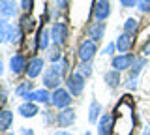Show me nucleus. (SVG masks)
<instances>
[{"label": "nucleus", "mask_w": 150, "mask_h": 135, "mask_svg": "<svg viewBox=\"0 0 150 135\" xmlns=\"http://www.w3.org/2000/svg\"><path fill=\"white\" fill-rule=\"evenodd\" d=\"M32 90H36V86H34V81L26 79V81H21V83H19V85L15 86V96H17V98H21L23 101H26Z\"/></svg>", "instance_id": "nucleus-21"}, {"label": "nucleus", "mask_w": 150, "mask_h": 135, "mask_svg": "<svg viewBox=\"0 0 150 135\" xmlns=\"http://www.w3.org/2000/svg\"><path fill=\"white\" fill-rule=\"evenodd\" d=\"M34 2L36 0H19V8H21L23 13H32V10H34Z\"/></svg>", "instance_id": "nucleus-31"}, {"label": "nucleus", "mask_w": 150, "mask_h": 135, "mask_svg": "<svg viewBox=\"0 0 150 135\" xmlns=\"http://www.w3.org/2000/svg\"><path fill=\"white\" fill-rule=\"evenodd\" d=\"M75 71L81 73L84 79H90L92 73H94V64H92V62H79L77 68H75Z\"/></svg>", "instance_id": "nucleus-28"}, {"label": "nucleus", "mask_w": 150, "mask_h": 135, "mask_svg": "<svg viewBox=\"0 0 150 135\" xmlns=\"http://www.w3.org/2000/svg\"><path fill=\"white\" fill-rule=\"evenodd\" d=\"M122 8H135L139 4V0H118Z\"/></svg>", "instance_id": "nucleus-37"}, {"label": "nucleus", "mask_w": 150, "mask_h": 135, "mask_svg": "<svg viewBox=\"0 0 150 135\" xmlns=\"http://www.w3.org/2000/svg\"><path fill=\"white\" fill-rule=\"evenodd\" d=\"M41 83H43V86L47 88V90H56V88H60L64 85V77L60 75V73H56L53 68H45L43 75H41Z\"/></svg>", "instance_id": "nucleus-7"}, {"label": "nucleus", "mask_w": 150, "mask_h": 135, "mask_svg": "<svg viewBox=\"0 0 150 135\" xmlns=\"http://www.w3.org/2000/svg\"><path fill=\"white\" fill-rule=\"evenodd\" d=\"M41 118H43L45 126H54L56 124V113L51 109V107H47V109L41 111Z\"/></svg>", "instance_id": "nucleus-29"}, {"label": "nucleus", "mask_w": 150, "mask_h": 135, "mask_svg": "<svg viewBox=\"0 0 150 135\" xmlns=\"http://www.w3.org/2000/svg\"><path fill=\"white\" fill-rule=\"evenodd\" d=\"M19 135H36L32 128H19Z\"/></svg>", "instance_id": "nucleus-39"}, {"label": "nucleus", "mask_w": 150, "mask_h": 135, "mask_svg": "<svg viewBox=\"0 0 150 135\" xmlns=\"http://www.w3.org/2000/svg\"><path fill=\"white\" fill-rule=\"evenodd\" d=\"M25 30L19 26V23H9V28H8V41L6 43L9 45H21L25 43L26 38H25Z\"/></svg>", "instance_id": "nucleus-14"}, {"label": "nucleus", "mask_w": 150, "mask_h": 135, "mask_svg": "<svg viewBox=\"0 0 150 135\" xmlns=\"http://www.w3.org/2000/svg\"><path fill=\"white\" fill-rule=\"evenodd\" d=\"M101 115H103V107H101L100 101L96 100V96H92L90 107H88V122H90V124H98V120H100Z\"/></svg>", "instance_id": "nucleus-20"}, {"label": "nucleus", "mask_w": 150, "mask_h": 135, "mask_svg": "<svg viewBox=\"0 0 150 135\" xmlns=\"http://www.w3.org/2000/svg\"><path fill=\"white\" fill-rule=\"evenodd\" d=\"M105 30H107V23L105 21H90L86 25V36L90 40H94L96 43H100V41L105 38Z\"/></svg>", "instance_id": "nucleus-9"}, {"label": "nucleus", "mask_w": 150, "mask_h": 135, "mask_svg": "<svg viewBox=\"0 0 150 135\" xmlns=\"http://www.w3.org/2000/svg\"><path fill=\"white\" fill-rule=\"evenodd\" d=\"M53 135H73V133L68 131V129H58V131H54Z\"/></svg>", "instance_id": "nucleus-40"}, {"label": "nucleus", "mask_w": 150, "mask_h": 135, "mask_svg": "<svg viewBox=\"0 0 150 135\" xmlns=\"http://www.w3.org/2000/svg\"><path fill=\"white\" fill-rule=\"evenodd\" d=\"M36 40H38V49L40 51H47L53 45V40H51V28H47L45 25H40V28L36 32Z\"/></svg>", "instance_id": "nucleus-17"}, {"label": "nucleus", "mask_w": 150, "mask_h": 135, "mask_svg": "<svg viewBox=\"0 0 150 135\" xmlns=\"http://www.w3.org/2000/svg\"><path fill=\"white\" fill-rule=\"evenodd\" d=\"M6 135H15V133H13V131H8V133H6Z\"/></svg>", "instance_id": "nucleus-43"}, {"label": "nucleus", "mask_w": 150, "mask_h": 135, "mask_svg": "<svg viewBox=\"0 0 150 135\" xmlns=\"http://www.w3.org/2000/svg\"><path fill=\"white\" fill-rule=\"evenodd\" d=\"M8 103V88L0 83V109H4Z\"/></svg>", "instance_id": "nucleus-34"}, {"label": "nucleus", "mask_w": 150, "mask_h": 135, "mask_svg": "<svg viewBox=\"0 0 150 135\" xmlns=\"http://www.w3.org/2000/svg\"><path fill=\"white\" fill-rule=\"evenodd\" d=\"M43 71H45V58L43 57H38V54H36V57L28 58V66H26V71H25L26 79L34 81L36 77L43 75Z\"/></svg>", "instance_id": "nucleus-6"}, {"label": "nucleus", "mask_w": 150, "mask_h": 135, "mask_svg": "<svg viewBox=\"0 0 150 135\" xmlns=\"http://www.w3.org/2000/svg\"><path fill=\"white\" fill-rule=\"evenodd\" d=\"M98 54V43L90 38H84L77 45V58L79 62H92Z\"/></svg>", "instance_id": "nucleus-2"}, {"label": "nucleus", "mask_w": 150, "mask_h": 135, "mask_svg": "<svg viewBox=\"0 0 150 135\" xmlns=\"http://www.w3.org/2000/svg\"><path fill=\"white\" fill-rule=\"evenodd\" d=\"M51 40H53V43L64 47V45L68 43V40H69L68 23H66V21H60V19L54 21L53 25H51Z\"/></svg>", "instance_id": "nucleus-3"}, {"label": "nucleus", "mask_w": 150, "mask_h": 135, "mask_svg": "<svg viewBox=\"0 0 150 135\" xmlns=\"http://www.w3.org/2000/svg\"><path fill=\"white\" fill-rule=\"evenodd\" d=\"M26 101H34V103H40V105H45V107H51V90H47L45 86L41 88H36V90L30 92Z\"/></svg>", "instance_id": "nucleus-16"}, {"label": "nucleus", "mask_w": 150, "mask_h": 135, "mask_svg": "<svg viewBox=\"0 0 150 135\" xmlns=\"http://www.w3.org/2000/svg\"><path fill=\"white\" fill-rule=\"evenodd\" d=\"M96 131L98 135H112V131H115V116L109 111H105L100 116V120L96 124Z\"/></svg>", "instance_id": "nucleus-10"}, {"label": "nucleus", "mask_w": 150, "mask_h": 135, "mask_svg": "<svg viewBox=\"0 0 150 135\" xmlns=\"http://www.w3.org/2000/svg\"><path fill=\"white\" fill-rule=\"evenodd\" d=\"M122 71H116V69H109V71L103 73V83L111 88V90H116L122 85Z\"/></svg>", "instance_id": "nucleus-19"}, {"label": "nucleus", "mask_w": 150, "mask_h": 135, "mask_svg": "<svg viewBox=\"0 0 150 135\" xmlns=\"http://www.w3.org/2000/svg\"><path fill=\"white\" fill-rule=\"evenodd\" d=\"M135 36L131 34H126V32H120V36L115 40L116 43V53H129L131 49L135 47Z\"/></svg>", "instance_id": "nucleus-15"}, {"label": "nucleus", "mask_w": 150, "mask_h": 135, "mask_svg": "<svg viewBox=\"0 0 150 135\" xmlns=\"http://www.w3.org/2000/svg\"><path fill=\"white\" fill-rule=\"evenodd\" d=\"M141 135H150V126H146V128L143 129V133H141Z\"/></svg>", "instance_id": "nucleus-42"}, {"label": "nucleus", "mask_w": 150, "mask_h": 135, "mask_svg": "<svg viewBox=\"0 0 150 135\" xmlns=\"http://www.w3.org/2000/svg\"><path fill=\"white\" fill-rule=\"evenodd\" d=\"M4 75V60H2V57H0V77Z\"/></svg>", "instance_id": "nucleus-41"}, {"label": "nucleus", "mask_w": 150, "mask_h": 135, "mask_svg": "<svg viewBox=\"0 0 150 135\" xmlns=\"http://www.w3.org/2000/svg\"><path fill=\"white\" fill-rule=\"evenodd\" d=\"M62 49H64V47H60V45L53 43L49 49L45 51V53H47V60H49L51 64H54V62H60V60L64 58V53H62Z\"/></svg>", "instance_id": "nucleus-26"}, {"label": "nucleus", "mask_w": 150, "mask_h": 135, "mask_svg": "<svg viewBox=\"0 0 150 135\" xmlns=\"http://www.w3.org/2000/svg\"><path fill=\"white\" fill-rule=\"evenodd\" d=\"M115 53H116V43H115V41H109V43L103 47L101 54H105V57H115Z\"/></svg>", "instance_id": "nucleus-33"}, {"label": "nucleus", "mask_w": 150, "mask_h": 135, "mask_svg": "<svg viewBox=\"0 0 150 135\" xmlns=\"http://www.w3.org/2000/svg\"><path fill=\"white\" fill-rule=\"evenodd\" d=\"M0 135H4V133H0Z\"/></svg>", "instance_id": "nucleus-45"}, {"label": "nucleus", "mask_w": 150, "mask_h": 135, "mask_svg": "<svg viewBox=\"0 0 150 135\" xmlns=\"http://www.w3.org/2000/svg\"><path fill=\"white\" fill-rule=\"evenodd\" d=\"M84 135H92V133H90V131H84Z\"/></svg>", "instance_id": "nucleus-44"}, {"label": "nucleus", "mask_w": 150, "mask_h": 135, "mask_svg": "<svg viewBox=\"0 0 150 135\" xmlns=\"http://www.w3.org/2000/svg\"><path fill=\"white\" fill-rule=\"evenodd\" d=\"M111 15V2L109 0H96L92 6V19L94 21H107Z\"/></svg>", "instance_id": "nucleus-11"}, {"label": "nucleus", "mask_w": 150, "mask_h": 135, "mask_svg": "<svg viewBox=\"0 0 150 135\" xmlns=\"http://www.w3.org/2000/svg\"><path fill=\"white\" fill-rule=\"evenodd\" d=\"M71 103H73V96L66 86H60V88H56V90L51 92V107H53V109L62 111V109L71 107Z\"/></svg>", "instance_id": "nucleus-1"}, {"label": "nucleus", "mask_w": 150, "mask_h": 135, "mask_svg": "<svg viewBox=\"0 0 150 135\" xmlns=\"http://www.w3.org/2000/svg\"><path fill=\"white\" fill-rule=\"evenodd\" d=\"M122 85L128 88V90H137V86H139V77H137V75H131V73H128V77L122 81Z\"/></svg>", "instance_id": "nucleus-30"}, {"label": "nucleus", "mask_w": 150, "mask_h": 135, "mask_svg": "<svg viewBox=\"0 0 150 135\" xmlns=\"http://www.w3.org/2000/svg\"><path fill=\"white\" fill-rule=\"evenodd\" d=\"M54 6L58 8L60 11H66V10H68V6H69V0H54Z\"/></svg>", "instance_id": "nucleus-36"}, {"label": "nucleus", "mask_w": 150, "mask_h": 135, "mask_svg": "<svg viewBox=\"0 0 150 135\" xmlns=\"http://www.w3.org/2000/svg\"><path fill=\"white\" fill-rule=\"evenodd\" d=\"M8 28H9V23L0 19V43L8 41Z\"/></svg>", "instance_id": "nucleus-32"}, {"label": "nucleus", "mask_w": 150, "mask_h": 135, "mask_svg": "<svg viewBox=\"0 0 150 135\" xmlns=\"http://www.w3.org/2000/svg\"><path fill=\"white\" fill-rule=\"evenodd\" d=\"M64 85H66V88H68L69 92H71V96H73V98H79V96H83L84 88H86V79H84L81 73L71 71L68 77H66Z\"/></svg>", "instance_id": "nucleus-4"}, {"label": "nucleus", "mask_w": 150, "mask_h": 135, "mask_svg": "<svg viewBox=\"0 0 150 135\" xmlns=\"http://www.w3.org/2000/svg\"><path fill=\"white\" fill-rule=\"evenodd\" d=\"M51 68H53L56 73H60V75L64 77V81H66V77L71 73V68H69V58H68V57H64L62 60H60V62L51 64Z\"/></svg>", "instance_id": "nucleus-25"}, {"label": "nucleus", "mask_w": 150, "mask_h": 135, "mask_svg": "<svg viewBox=\"0 0 150 135\" xmlns=\"http://www.w3.org/2000/svg\"><path fill=\"white\" fill-rule=\"evenodd\" d=\"M19 26L25 30V34H32L38 26V21L32 17V13H21L19 15Z\"/></svg>", "instance_id": "nucleus-22"}, {"label": "nucleus", "mask_w": 150, "mask_h": 135, "mask_svg": "<svg viewBox=\"0 0 150 135\" xmlns=\"http://www.w3.org/2000/svg\"><path fill=\"white\" fill-rule=\"evenodd\" d=\"M141 28V21L137 17H128L126 23L122 25V32H126V34H131V36H137V32Z\"/></svg>", "instance_id": "nucleus-24"}, {"label": "nucleus", "mask_w": 150, "mask_h": 135, "mask_svg": "<svg viewBox=\"0 0 150 135\" xmlns=\"http://www.w3.org/2000/svg\"><path fill=\"white\" fill-rule=\"evenodd\" d=\"M19 10L21 8L15 4V0H0V19L9 21L19 17Z\"/></svg>", "instance_id": "nucleus-13"}, {"label": "nucleus", "mask_w": 150, "mask_h": 135, "mask_svg": "<svg viewBox=\"0 0 150 135\" xmlns=\"http://www.w3.org/2000/svg\"><path fill=\"white\" fill-rule=\"evenodd\" d=\"M135 58H137L135 53H118L115 57H111V68L116 69V71H129Z\"/></svg>", "instance_id": "nucleus-5"}, {"label": "nucleus", "mask_w": 150, "mask_h": 135, "mask_svg": "<svg viewBox=\"0 0 150 135\" xmlns=\"http://www.w3.org/2000/svg\"><path fill=\"white\" fill-rule=\"evenodd\" d=\"M13 126V111L9 109H0V133H8Z\"/></svg>", "instance_id": "nucleus-23"}, {"label": "nucleus", "mask_w": 150, "mask_h": 135, "mask_svg": "<svg viewBox=\"0 0 150 135\" xmlns=\"http://www.w3.org/2000/svg\"><path fill=\"white\" fill-rule=\"evenodd\" d=\"M26 66H28V57L25 53H15V54H11L9 57V64H8V68H9V71L13 73V75H23V73L26 71Z\"/></svg>", "instance_id": "nucleus-8"}, {"label": "nucleus", "mask_w": 150, "mask_h": 135, "mask_svg": "<svg viewBox=\"0 0 150 135\" xmlns=\"http://www.w3.org/2000/svg\"><path fill=\"white\" fill-rule=\"evenodd\" d=\"M141 54H143V57H146V58L150 57V38L144 41V45L141 47Z\"/></svg>", "instance_id": "nucleus-38"}, {"label": "nucleus", "mask_w": 150, "mask_h": 135, "mask_svg": "<svg viewBox=\"0 0 150 135\" xmlns=\"http://www.w3.org/2000/svg\"><path fill=\"white\" fill-rule=\"evenodd\" d=\"M17 113L23 116V118H34L41 113L40 111V103H34V101H23L21 105L17 107Z\"/></svg>", "instance_id": "nucleus-18"}, {"label": "nucleus", "mask_w": 150, "mask_h": 135, "mask_svg": "<svg viewBox=\"0 0 150 135\" xmlns=\"http://www.w3.org/2000/svg\"><path fill=\"white\" fill-rule=\"evenodd\" d=\"M137 10H139L141 13H150V0H139Z\"/></svg>", "instance_id": "nucleus-35"}, {"label": "nucleus", "mask_w": 150, "mask_h": 135, "mask_svg": "<svg viewBox=\"0 0 150 135\" xmlns=\"http://www.w3.org/2000/svg\"><path fill=\"white\" fill-rule=\"evenodd\" d=\"M146 64H148V60L146 57H143V54H137V58H135V62H133V66H131V69L128 73H131V75H141V71H143L144 68H146Z\"/></svg>", "instance_id": "nucleus-27"}, {"label": "nucleus", "mask_w": 150, "mask_h": 135, "mask_svg": "<svg viewBox=\"0 0 150 135\" xmlns=\"http://www.w3.org/2000/svg\"><path fill=\"white\" fill-rule=\"evenodd\" d=\"M77 120V113H75L73 107H68V109L56 111V126L58 128H71Z\"/></svg>", "instance_id": "nucleus-12"}]
</instances>
